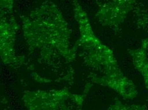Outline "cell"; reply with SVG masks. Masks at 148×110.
Listing matches in <instances>:
<instances>
[{"instance_id":"1","label":"cell","mask_w":148,"mask_h":110,"mask_svg":"<svg viewBox=\"0 0 148 110\" xmlns=\"http://www.w3.org/2000/svg\"><path fill=\"white\" fill-rule=\"evenodd\" d=\"M135 0H99L100 16L110 19L123 17L133 7Z\"/></svg>"}]
</instances>
